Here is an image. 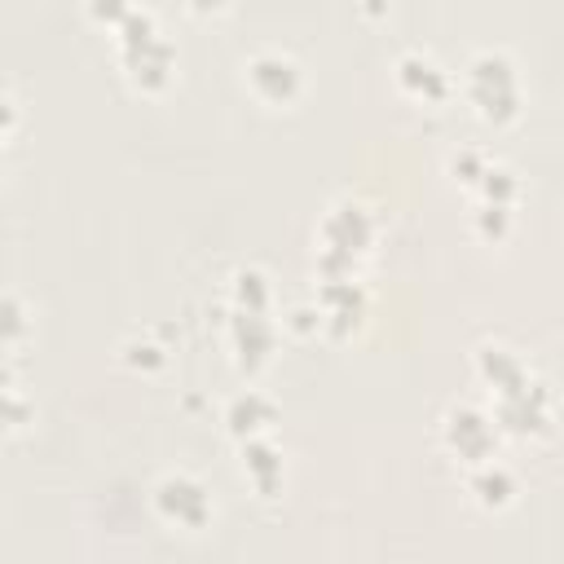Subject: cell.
<instances>
[{
  "label": "cell",
  "mask_w": 564,
  "mask_h": 564,
  "mask_svg": "<svg viewBox=\"0 0 564 564\" xmlns=\"http://www.w3.org/2000/svg\"><path fill=\"white\" fill-rule=\"evenodd\" d=\"M110 44H115V62L132 93L154 97L176 79V62H181L176 44L167 40V31L145 4H137L119 26H110Z\"/></svg>",
  "instance_id": "6da1fadb"
},
{
  "label": "cell",
  "mask_w": 564,
  "mask_h": 564,
  "mask_svg": "<svg viewBox=\"0 0 564 564\" xmlns=\"http://www.w3.org/2000/svg\"><path fill=\"white\" fill-rule=\"evenodd\" d=\"M375 238H379V220L375 212L344 194L335 198L322 220H317V234H313V264H317V278H361V264L370 260L375 251Z\"/></svg>",
  "instance_id": "7a4b0ae2"
},
{
  "label": "cell",
  "mask_w": 564,
  "mask_h": 564,
  "mask_svg": "<svg viewBox=\"0 0 564 564\" xmlns=\"http://www.w3.org/2000/svg\"><path fill=\"white\" fill-rule=\"evenodd\" d=\"M458 93L471 106V115L489 128H511L524 115L520 66L507 48H476L458 70Z\"/></svg>",
  "instance_id": "3957f363"
},
{
  "label": "cell",
  "mask_w": 564,
  "mask_h": 564,
  "mask_svg": "<svg viewBox=\"0 0 564 564\" xmlns=\"http://www.w3.org/2000/svg\"><path fill=\"white\" fill-rule=\"evenodd\" d=\"M489 410H494L502 436H511V441H546L555 432V392L538 370L524 375L520 383H511L507 392L489 397Z\"/></svg>",
  "instance_id": "277c9868"
},
{
  "label": "cell",
  "mask_w": 564,
  "mask_h": 564,
  "mask_svg": "<svg viewBox=\"0 0 564 564\" xmlns=\"http://www.w3.org/2000/svg\"><path fill=\"white\" fill-rule=\"evenodd\" d=\"M242 88L264 106V110H291L304 88H308V75H304V62L278 44H260L242 57Z\"/></svg>",
  "instance_id": "5b68a950"
},
{
  "label": "cell",
  "mask_w": 564,
  "mask_h": 564,
  "mask_svg": "<svg viewBox=\"0 0 564 564\" xmlns=\"http://www.w3.org/2000/svg\"><path fill=\"white\" fill-rule=\"evenodd\" d=\"M441 445L454 463L463 467H476L485 458H498V441H502V427L494 419V410L476 405V401H449L445 414H441Z\"/></svg>",
  "instance_id": "8992f818"
},
{
  "label": "cell",
  "mask_w": 564,
  "mask_h": 564,
  "mask_svg": "<svg viewBox=\"0 0 564 564\" xmlns=\"http://www.w3.org/2000/svg\"><path fill=\"white\" fill-rule=\"evenodd\" d=\"M150 507L167 529L203 533L216 520V498L194 471H163L150 489Z\"/></svg>",
  "instance_id": "52a82bcc"
},
{
  "label": "cell",
  "mask_w": 564,
  "mask_h": 564,
  "mask_svg": "<svg viewBox=\"0 0 564 564\" xmlns=\"http://www.w3.org/2000/svg\"><path fill=\"white\" fill-rule=\"evenodd\" d=\"M225 344H229V357L242 375H256L273 361L278 352V322L273 313H247V308H229V322H225Z\"/></svg>",
  "instance_id": "ba28073f"
},
{
  "label": "cell",
  "mask_w": 564,
  "mask_h": 564,
  "mask_svg": "<svg viewBox=\"0 0 564 564\" xmlns=\"http://www.w3.org/2000/svg\"><path fill=\"white\" fill-rule=\"evenodd\" d=\"M392 84H397L401 97L423 101V106H441V101H449V97L458 93V79H454L427 48H405V53H397V62H392Z\"/></svg>",
  "instance_id": "9c48e42d"
},
{
  "label": "cell",
  "mask_w": 564,
  "mask_h": 564,
  "mask_svg": "<svg viewBox=\"0 0 564 564\" xmlns=\"http://www.w3.org/2000/svg\"><path fill=\"white\" fill-rule=\"evenodd\" d=\"M317 308H322V335L348 339L366 313H370V291L361 278H317Z\"/></svg>",
  "instance_id": "30bf717a"
},
{
  "label": "cell",
  "mask_w": 564,
  "mask_h": 564,
  "mask_svg": "<svg viewBox=\"0 0 564 564\" xmlns=\"http://www.w3.org/2000/svg\"><path fill=\"white\" fill-rule=\"evenodd\" d=\"M471 370H476V379L485 383L489 397H498V392H507L511 383H520L524 375H533L529 357H524L520 348L502 344V339H480V344L471 348Z\"/></svg>",
  "instance_id": "8fae6325"
},
{
  "label": "cell",
  "mask_w": 564,
  "mask_h": 564,
  "mask_svg": "<svg viewBox=\"0 0 564 564\" xmlns=\"http://www.w3.org/2000/svg\"><path fill=\"white\" fill-rule=\"evenodd\" d=\"M238 467H242V480L260 498H278L286 489V458H282V449L269 436L238 441Z\"/></svg>",
  "instance_id": "7c38bea8"
},
{
  "label": "cell",
  "mask_w": 564,
  "mask_h": 564,
  "mask_svg": "<svg viewBox=\"0 0 564 564\" xmlns=\"http://www.w3.org/2000/svg\"><path fill=\"white\" fill-rule=\"evenodd\" d=\"M220 423H225V432H229L234 441L269 436L273 423H278V405H273V397H264L260 388H242V392H234V397L225 401Z\"/></svg>",
  "instance_id": "4fadbf2b"
},
{
  "label": "cell",
  "mask_w": 564,
  "mask_h": 564,
  "mask_svg": "<svg viewBox=\"0 0 564 564\" xmlns=\"http://www.w3.org/2000/svg\"><path fill=\"white\" fill-rule=\"evenodd\" d=\"M467 494L480 511H507L520 494V480L502 458H485V463L467 467Z\"/></svg>",
  "instance_id": "5bb4252c"
},
{
  "label": "cell",
  "mask_w": 564,
  "mask_h": 564,
  "mask_svg": "<svg viewBox=\"0 0 564 564\" xmlns=\"http://www.w3.org/2000/svg\"><path fill=\"white\" fill-rule=\"evenodd\" d=\"M229 308L247 313H273V282L260 264H238L229 273Z\"/></svg>",
  "instance_id": "9a60e30c"
},
{
  "label": "cell",
  "mask_w": 564,
  "mask_h": 564,
  "mask_svg": "<svg viewBox=\"0 0 564 564\" xmlns=\"http://www.w3.org/2000/svg\"><path fill=\"white\" fill-rule=\"evenodd\" d=\"M520 194H524V181H520V172H516L511 163H502V159H489L485 176H480L476 189H471V198L507 203V207H520Z\"/></svg>",
  "instance_id": "2e32d148"
},
{
  "label": "cell",
  "mask_w": 564,
  "mask_h": 564,
  "mask_svg": "<svg viewBox=\"0 0 564 564\" xmlns=\"http://www.w3.org/2000/svg\"><path fill=\"white\" fill-rule=\"evenodd\" d=\"M511 225H516V207H507V203H485V198H471V234H476L480 242H489V247L507 242Z\"/></svg>",
  "instance_id": "e0dca14e"
},
{
  "label": "cell",
  "mask_w": 564,
  "mask_h": 564,
  "mask_svg": "<svg viewBox=\"0 0 564 564\" xmlns=\"http://www.w3.org/2000/svg\"><path fill=\"white\" fill-rule=\"evenodd\" d=\"M119 361H123V366H132V370L154 375V370H163V366H167V348H163V344H154L150 335H132V339H123V344H119Z\"/></svg>",
  "instance_id": "ac0fdd59"
},
{
  "label": "cell",
  "mask_w": 564,
  "mask_h": 564,
  "mask_svg": "<svg viewBox=\"0 0 564 564\" xmlns=\"http://www.w3.org/2000/svg\"><path fill=\"white\" fill-rule=\"evenodd\" d=\"M449 176L463 185V189H476V181L485 176V167H489V154L485 150H476V145H463V150H454L449 154Z\"/></svg>",
  "instance_id": "d6986e66"
},
{
  "label": "cell",
  "mask_w": 564,
  "mask_h": 564,
  "mask_svg": "<svg viewBox=\"0 0 564 564\" xmlns=\"http://www.w3.org/2000/svg\"><path fill=\"white\" fill-rule=\"evenodd\" d=\"M22 335H26V304H22L18 291H4V348L18 352Z\"/></svg>",
  "instance_id": "ffe728a7"
},
{
  "label": "cell",
  "mask_w": 564,
  "mask_h": 564,
  "mask_svg": "<svg viewBox=\"0 0 564 564\" xmlns=\"http://www.w3.org/2000/svg\"><path fill=\"white\" fill-rule=\"evenodd\" d=\"M141 0H84V13L97 22V26H119Z\"/></svg>",
  "instance_id": "44dd1931"
},
{
  "label": "cell",
  "mask_w": 564,
  "mask_h": 564,
  "mask_svg": "<svg viewBox=\"0 0 564 564\" xmlns=\"http://www.w3.org/2000/svg\"><path fill=\"white\" fill-rule=\"evenodd\" d=\"M18 141V97H13V84L4 88V145Z\"/></svg>",
  "instance_id": "7402d4cb"
},
{
  "label": "cell",
  "mask_w": 564,
  "mask_h": 564,
  "mask_svg": "<svg viewBox=\"0 0 564 564\" xmlns=\"http://www.w3.org/2000/svg\"><path fill=\"white\" fill-rule=\"evenodd\" d=\"M234 0H185V9L189 13H198V18H212V13H225Z\"/></svg>",
  "instance_id": "603a6c76"
}]
</instances>
